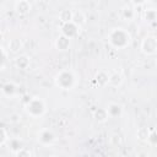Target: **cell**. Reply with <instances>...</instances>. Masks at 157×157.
<instances>
[{"label": "cell", "mask_w": 157, "mask_h": 157, "mask_svg": "<svg viewBox=\"0 0 157 157\" xmlns=\"http://www.w3.org/2000/svg\"><path fill=\"white\" fill-rule=\"evenodd\" d=\"M141 49L145 54H153L157 50V39L155 37H146L141 43Z\"/></svg>", "instance_id": "5"}, {"label": "cell", "mask_w": 157, "mask_h": 157, "mask_svg": "<svg viewBox=\"0 0 157 157\" xmlns=\"http://www.w3.org/2000/svg\"><path fill=\"white\" fill-rule=\"evenodd\" d=\"M22 43L20 42V39H11L9 42V52H17L18 49H21Z\"/></svg>", "instance_id": "17"}, {"label": "cell", "mask_w": 157, "mask_h": 157, "mask_svg": "<svg viewBox=\"0 0 157 157\" xmlns=\"http://www.w3.org/2000/svg\"><path fill=\"white\" fill-rule=\"evenodd\" d=\"M107 112H108V115L110 118H117V117H120L121 113H123V108L121 105H119L118 103H110L108 107H107Z\"/></svg>", "instance_id": "9"}, {"label": "cell", "mask_w": 157, "mask_h": 157, "mask_svg": "<svg viewBox=\"0 0 157 157\" xmlns=\"http://www.w3.org/2000/svg\"><path fill=\"white\" fill-rule=\"evenodd\" d=\"M61 32H63V36H65L66 38L71 39L74 37H76L80 32V26H77L74 21L71 22H67V23H63L61 26Z\"/></svg>", "instance_id": "4"}, {"label": "cell", "mask_w": 157, "mask_h": 157, "mask_svg": "<svg viewBox=\"0 0 157 157\" xmlns=\"http://www.w3.org/2000/svg\"><path fill=\"white\" fill-rule=\"evenodd\" d=\"M108 39H109L110 44L118 49H123V48L128 47L131 42L130 33L121 27L112 28L109 34H108Z\"/></svg>", "instance_id": "1"}, {"label": "cell", "mask_w": 157, "mask_h": 157, "mask_svg": "<svg viewBox=\"0 0 157 157\" xmlns=\"http://www.w3.org/2000/svg\"><path fill=\"white\" fill-rule=\"evenodd\" d=\"M38 141L42 145H52L55 141V135L50 130L44 129L38 134Z\"/></svg>", "instance_id": "6"}, {"label": "cell", "mask_w": 157, "mask_h": 157, "mask_svg": "<svg viewBox=\"0 0 157 157\" xmlns=\"http://www.w3.org/2000/svg\"><path fill=\"white\" fill-rule=\"evenodd\" d=\"M121 16H123V18L125 21H132L134 17H135V11L130 5H126L121 10Z\"/></svg>", "instance_id": "10"}, {"label": "cell", "mask_w": 157, "mask_h": 157, "mask_svg": "<svg viewBox=\"0 0 157 157\" xmlns=\"http://www.w3.org/2000/svg\"><path fill=\"white\" fill-rule=\"evenodd\" d=\"M9 144H10V148H11V151L12 152H17V151H20L21 148H23V146H22V142L18 140V139H11L10 141H9Z\"/></svg>", "instance_id": "16"}, {"label": "cell", "mask_w": 157, "mask_h": 157, "mask_svg": "<svg viewBox=\"0 0 157 157\" xmlns=\"http://www.w3.org/2000/svg\"><path fill=\"white\" fill-rule=\"evenodd\" d=\"M60 20L63 21V23H67V22H71L72 18H74V12L70 11V10H63L59 15Z\"/></svg>", "instance_id": "12"}, {"label": "cell", "mask_w": 157, "mask_h": 157, "mask_svg": "<svg viewBox=\"0 0 157 157\" xmlns=\"http://www.w3.org/2000/svg\"><path fill=\"white\" fill-rule=\"evenodd\" d=\"M1 91H2V94H4L5 97L12 98V97L17 93V86H16L13 82L9 81V82H5V83L2 85Z\"/></svg>", "instance_id": "7"}, {"label": "cell", "mask_w": 157, "mask_h": 157, "mask_svg": "<svg viewBox=\"0 0 157 157\" xmlns=\"http://www.w3.org/2000/svg\"><path fill=\"white\" fill-rule=\"evenodd\" d=\"M15 64L20 69H27V66L29 65V58L27 55H20L15 59Z\"/></svg>", "instance_id": "11"}, {"label": "cell", "mask_w": 157, "mask_h": 157, "mask_svg": "<svg viewBox=\"0 0 157 157\" xmlns=\"http://www.w3.org/2000/svg\"><path fill=\"white\" fill-rule=\"evenodd\" d=\"M31 4L26 0H20V1H16L15 2V10L17 13L20 15H26L31 11Z\"/></svg>", "instance_id": "8"}, {"label": "cell", "mask_w": 157, "mask_h": 157, "mask_svg": "<svg viewBox=\"0 0 157 157\" xmlns=\"http://www.w3.org/2000/svg\"><path fill=\"white\" fill-rule=\"evenodd\" d=\"M15 156L16 157H31V152L27 150V148H21L20 151H17L16 153H15Z\"/></svg>", "instance_id": "19"}, {"label": "cell", "mask_w": 157, "mask_h": 157, "mask_svg": "<svg viewBox=\"0 0 157 157\" xmlns=\"http://www.w3.org/2000/svg\"><path fill=\"white\" fill-rule=\"evenodd\" d=\"M25 110L27 112L28 115L33 118H38L44 114L45 112V104L39 97H32L25 103Z\"/></svg>", "instance_id": "3"}, {"label": "cell", "mask_w": 157, "mask_h": 157, "mask_svg": "<svg viewBox=\"0 0 157 157\" xmlns=\"http://www.w3.org/2000/svg\"><path fill=\"white\" fill-rule=\"evenodd\" d=\"M156 63H157V61H156Z\"/></svg>", "instance_id": "21"}, {"label": "cell", "mask_w": 157, "mask_h": 157, "mask_svg": "<svg viewBox=\"0 0 157 157\" xmlns=\"http://www.w3.org/2000/svg\"><path fill=\"white\" fill-rule=\"evenodd\" d=\"M96 80H97L98 85L103 86V85H105V83H109V75H107L104 71H101V72L97 74Z\"/></svg>", "instance_id": "14"}, {"label": "cell", "mask_w": 157, "mask_h": 157, "mask_svg": "<svg viewBox=\"0 0 157 157\" xmlns=\"http://www.w3.org/2000/svg\"><path fill=\"white\" fill-rule=\"evenodd\" d=\"M54 82L61 90H71L76 83V76L70 70H63L55 76Z\"/></svg>", "instance_id": "2"}, {"label": "cell", "mask_w": 157, "mask_h": 157, "mask_svg": "<svg viewBox=\"0 0 157 157\" xmlns=\"http://www.w3.org/2000/svg\"><path fill=\"white\" fill-rule=\"evenodd\" d=\"M145 18L147 21H155L157 18V12L155 11V9H147L145 11Z\"/></svg>", "instance_id": "18"}, {"label": "cell", "mask_w": 157, "mask_h": 157, "mask_svg": "<svg viewBox=\"0 0 157 157\" xmlns=\"http://www.w3.org/2000/svg\"><path fill=\"white\" fill-rule=\"evenodd\" d=\"M0 134H1V140H0V145H1V146H4V145L6 144V141L9 140V137H7V132H6L5 128H1V129H0Z\"/></svg>", "instance_id": "20"}, {"label": "cell", "mask_w": 157, "mask_h": 157, "mask_svg": "<svg viewBox=\"0 0 157 157\" xmlns=\"http://www.w3.org/2000/svg\"><path fill=\"white\" fill-rule=\"evenodd\" d=\"M94 118H96L97 121H101V123H102V121H105V120L109 118L107 109H98V110L96 112V114H94Z\"/></svg>", "instance_id": "15"}, {"label": "cell", "mask_w": 157, "mask_h": 157, "mask_svg": "<svg viewBox=\"0 0 157 157\" xmlns=\"http://www.w3.org/2000/svg\"><path fill=\"white\" fill-rule=\"evenodd\" d=\"M69 45H70V39L66 38L65 36H61V37L58 38V40H56V48H58V49L65 50Z\"/></svg>", "instance_id": "13"}]
</instances>
